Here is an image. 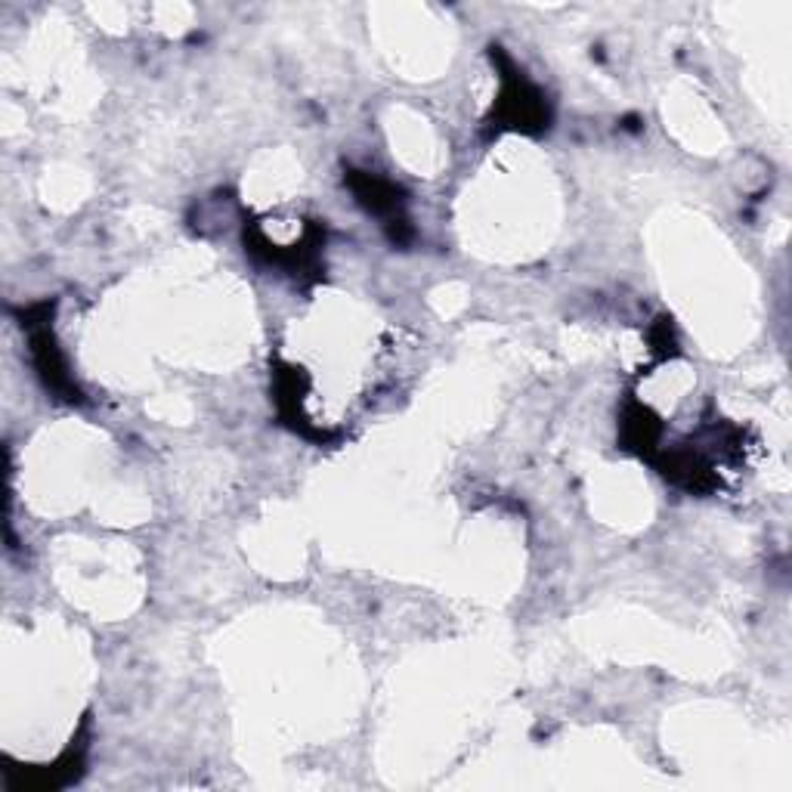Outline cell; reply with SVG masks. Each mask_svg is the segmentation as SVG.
I'll return each instance as SVG.
<instances>
[{"label": "cell", "instance_id": "cell-2", "mask_svg": "<svg viewBox=\"0 0 792 792\" xmlns=\"http://www.w3.org/2000/svg\"><path fill=\"white\" fill-rule=\"evenodd\" d=\"M351 184H353V189H356L359 201H366L368 205V211H375V213L399 211V198H396L394 186L375 180L372 174H353Z\"/></svg>", "mask_w": 792, "mask_h": 792}, {"label": "cell", "instance_id": "cell-1", "mask_svg": "<svg viewBox=\"0 0 792 792\" xmlns=\"http://www.w3.org/2000/svg\"><path fill=\"white\" fill-rule=\"evenodd\" d=\"M502 118L511 127H520V131H539L542 124L549 122L545 115V106L539 100V93L523 81V77H511L508 87L502 93Z\"/></svg>", "mask_w": 792, "mask_h": 792}]
</instances>
